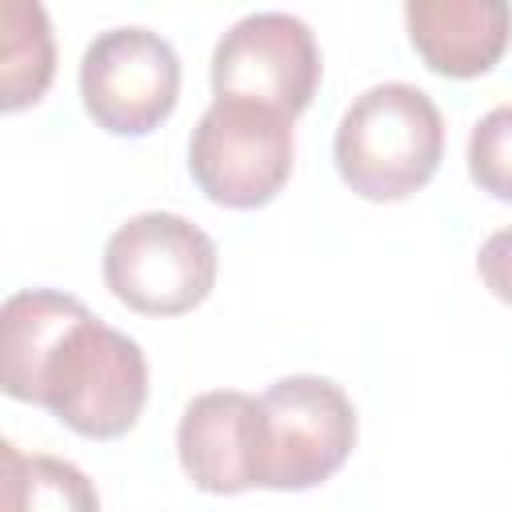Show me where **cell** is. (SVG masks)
I'll use <instances>...</instances> for the list:
<instances>
[{
    "mask_svg": "<svg viewBox=\"0 0 512 512\" xmlns=\"http://www.w3.org/2000/svg\"><path fill=\"white\" fill-rule=\"evenodd\" d=\"M0 384L88 440H116L144 412L148 360L76 296L24 288L0 308Z\"/></svg>",
    "mask_w": 512,
    "mask_h": 512,
    "instance_id": "obj_1",
    "label": "cell"
},
{
    "mask_svg": "<svg viewBox=\"0 0 512 512\" xmlns=\"http://www.w3.org/2000/svg\"><path fill=\"white\" fill-rule=\"evenodd\" d=\"M332 156L340 180L356 196L376 204L408 200L440 168L444 116L436 100L416 84H372L344 108Z\"/></svg>",
    "mask_w": 512,
    "mask_h": 512,
    "instance_id": "obj_2",
    "label": "cell"
},
{
    "mask_svg": "<svg viewBox=\"0 0 512 512\" xmlns=\"http://www.w3.org/2000/svg\"><path fill=\"white\" fill-rule=\"evenodd\" d=\"M256 404V488H316L356 448V408L328 376H280Z\"/></svg>",
    "mask_w": 512,
    "mask_h": 512,
    "instance_id": "obj_3",
    "label": "cell"
},
{
    "mask_svg": "<svg viewBox=\"0 0 512 512\" xmlns=\"http://www.w3.org/2000/svg\"><path fill=\"white\" fill-rule=\"evenodd\" d=\"M108 292L140 316H180L216 284L212 236L176 212H140L104 244Z\"/></svg>",
    "mask_w": 512,
    "mask_h": 512,
    "instance_id": "obj_4",
    "label": "cell"
},
{
    "mask_svg": "<svg viewBox=\"0 0 512 512\" xmlns=\"http://www.w3.org/2000/svg\"><path fill=\"white\" fill-rule=\"evenodd\" d=\"M292 116L252 100H212L188 140V172L220 208H260L292 176Z\"/></svg>",
    "mask_w": 512,
    "mask_h": 512,
    "instance_id": "obj_5",
    "label": "cell"
},
{
    "mask_svg": "<svg viewBox=\"0 0 512 512\" xmlns=\"http://www.w3.org/2000/svg\"><path fill=\"white\" fill-rule=\"evenodd\" d=\"M180 96L176 48L140 24L100 32L80 60V100L96 128L112 136H148Z\"/></svg>",
    "mask_w": 512,
    "mask_h": 512,
    "instance_id": "obj_6",
    "label": "cell"
},
{
    "mask_svg": "<svg viewBox=\"0 0 512 512\" xmlns=\"http://www.w3.org/2000/svg\"><path fill=\"white\" fill-rule=\"evenodd\" d=\"M320 48L312 28L292 12H252L212 48L216 100H252L300 116L320 88Z\"/></svg>",
    "mask_w": 512,
    "mask_h": 512,
    "instance_id": "obj_7",
    "label": "cell"
},
{
    "mask_svg": "<svg viewBox=\"0 0 512 512\" xmlns=\"http://www.w3.org/2000/svg\"><path fill=\"white\" fill-rule=\"evenodd\" d=\"M256 396L236 388L200 392L176 428L180 468L200 492L236 496L256 488Z\"/></svg>",
    "mask_w": 512,
    "mask_h": 512,
    "instance_id": "obj_8",
    "label": "cell"
},
{
    "mask_svg": "<svg viewBox=\"0 0 512 512\" xmlns=\"http://www.w3.org/2000/svg\"><path fill=\"white\" fill-rule=\"evenodd\" d=\"M408 40L436 76H484L512 44V8L504 0H408Z\"/></svg>",
    "mask_w": 512,
    "mask_h": 512,
    "instance_id": "obj_9",
    "label": "cell"
},
{
    "mask_svg": "<svg viewBox=\"0 0 512 512\" xmlns=\"http://www.w3.org/2000/svg\"><path fill=\"white\" fill-rule=\"evenodd\" d=\"M56 76V40L48 12L36 0L0 4V108L36 104Z\"/></svg>",
    "mask_w": 512,
    "mask_h": 512,
    "instance_id": "obj_10",
    "label": "cell"
},
{
    "mask_svg": "<svg viewBox=\"0 0 512 512\" xmlns=\"http://www.w3.org/2000/svg\"><path fill=\"white\" fill-rule=\"evenodd\" d=\"M0 512H100L96 484L60 456L0 444Z\"/></svg>",
    "mask_w": 512,
    "mask_h": 512,
    "instance_id": "obj_11",
    "label": "cell"
},
{
    "mask_svg": "<svg viewBox=\"0 0 512 512\" xmlns=\"http://www.w3.org/2000/svg\"><path fill=\"white\" fill-rule=\"evenodd\" d=\"M468 172L480 192L512 204V104H496L472 124Z\"/></svg>",
    "mask_w": 512,
    "mask_h": 512,
    "instance_id": "obj_12",
    "label": "cell"
},
{
    "mask_svg": "<svg viewBox=\"0 0 512 512\" xmlns=\"http://www.w3.org/2000/svg\"><path fill=\"white\" fill-rule=\"evenodd\" d=\"M476 272H480L484 288L512 308V228H500L480 244Z\"/></svg>",
    "mask_w": 512,
    "mask_h": 512,
    "instance_id": "obj_13",
    "label": "cell"
}]
</instances>
